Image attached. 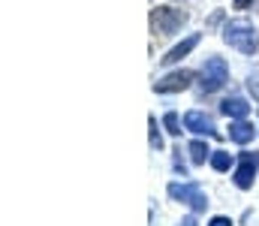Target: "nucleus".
Masks as SVG:
<instances>
[{"label":"nucleus","instance_id":"obj_1","mask_svg":"<svg viewBox=\"0 0 259 226\" xmlns=\"http://www.w3.org/2000/svg\"><path fill=\"white\" fill-rule=\"evenodd\" d=\"M223 42L247 58H253L259 52V30L253 27V21L247 18H232L223 24Z\"/></svg>","mask_w":259,"mask_h":226},{"label":"nucleus","instance_id":"obj_8","mask_svg":"<svg viewBox=\"0 0 259 226\" xmlns=\"http://www.w3.org/2000/svg\"><path fill=\"white\" fill-rule=\"evenodd\" d=\"M199 39H202V33H190V36H187L184 42H178L175 49H169V52H166V55L160 58V64H163V67H172V64L184 61V58H187V55L193 52L196 46H199Z\"/></svg>","mask_w":259,"mask_h":226},{"label":"nucleus","instance_id":"obj_12","mask_svg":"<svg viewBox=\"0 0 259 226\" xmlns=\"http://www.w3.org/2000/svg\"><path fill=\"white\" fill-rule=\"evenodd\" d=\"M208 163H211L214 172H229V169H235V157H232L229 151H214Z\"/></svg>","mask_w":259,"mask_h":226},{"label":"nucleus","instance_id":"obj_18","mask_svg":"<svg viewBox=\"0 0 259 226\" xmlns=\"http://www.w3.org/2000/svg\"><path fill=\"white\" fill-rule=\"evenodd\" d=\"M181 226H193V217H187V220H184Z\"/></svg>","mask_w":259,"mask_h":226},{"label":"nucleus","instance_id":"obj_4","mask_svg":"<svg viewBox=\"0 0 259 226\" xmlns=\"http://www.w3.org/2000/svg\"><path fill=\"white\" fill-rule=\"evenodd\" d=\"M169 196H172V199H178V202H184V205H190L193 211H205V208H208V196H205V190H202V184H199V181L169 184Z\"/></svg>","mask_w":259,"mask_h":226},{"label":"nucleus","instance_id":"obj_17","mask_svg":"<svg viewBox=\"0 0 259 226\" xmlns=\"http://www.w3.org/2000/svg\"><path fill=\"white\" fill-rule=\"evenodd\" d=\"M250 6V0H235V9H247Z\"/></svg>","mask_w":259,"mask_h":226},{"label":"nucleus","instance_id":"obj_2","mask_svg":"<svg viewBox=\"0 0 259 226\" xmlns=\"http://www.w3.org/2000/svg\"><path fill=\"white\" fill-rule=\"evenodd\" d=\"M187 12L184 9H175V6H157L151 12V24H154V33L160 36H175L184 24H187Z\"/></svg>","mask_w":259,"mask_h":226},{"label":"nucleus","instance_id":"obj_3","mask_svg":"<svg viewBox=\"0 0 259 226\" xmlns=\"http://www.w3.org/2000/svg\"><path fill=\"white\" fill-rule=\"evenodd\" d=\"M202 81H199V87L205 91V94H214V91H220L226 81H229V64L223 61V58H217V55H211V58H205V64H202Z\"/></svg>","mask_w":259,"mask_h":226},{"label":"nucleus","instance_id":"obj_9","mask_svg":"<svg viewBox=\"0 0 259 226\" xmlns=\"http://www.w3.org/2000/svg\"><path fill=\"white\" fill-rule=\"evenodd\" d=\"M220 112H223L226 118H232V121H241V118L250 115V103H247L244 97H226V100L220 103Z\"/></svg>","mask_w":259,"mask_h":226},{"label":"nucleus","instance_id":"obj_6","mask_svg":"<svg viewBox=\"0 0 259 226\" xmlns=\"http://www.w3.org/2000/svg\"><path fill=\"white\" fill-rule=\"evenodd\" d=\"M193 84V73L190 70H175V73L163 75L154 81V91L157 94H178V91H187Z\"/></svg>","mask_w":259,"mask_h":226},{"label":"nucleus","instance_id":"obj_11","mask_svg":"<svg viewBox=\"0 0 259 226\" xmlns=\"http://www.w3.org/2000/svg\"><path fill=\"white\" fill-rule=\"evenodd\" d=\"M187 151H190V163H193V166H205V163L211 160V154H214V151L208 148V142H205V139H193Z\"/></svg>","mask_w":259,"mask_h":226},{"label":"nucleus","instance_id":"obj_13","mask_svg":"<svg viewBox=\"0 0 259 226\" xmlns=\"http://www.w3.org/2000/svg\"><path fill=\"white\" fill-rule=\"evenodd\" d=\"M163 127H166L169 136H181V133H184V130H181V118H178V112H166V115H163Z\"/></svg>","mask_w":259,"mask_h":226},{"label":"nucleus","instance_id":"obj_5","mask_svg":"<svg viewBox=\"0 0 259 226\" xmlns=\"http://www.w3.org/2000/svg\"><path fill=\"white\" fill-rule=\"evenodd\" d=\"M256 163L259 160L250 151L241 154V160H238V166H235V172H232V184H235L238 190H250V187H253V181H256Z\"/></svg>","mask_w":259,"mask_h":226},{"label":"nucleus","instance_id":"obj_15","mask_svg":"<svg viewBox=\"0 0 259 226\" xmlns=\"http://www.w3.org/2000/svg\"><path fill=\"white\" fill-rule=\"evenodd\" d=\"M208 226H232V220H229L226 214H217V217H211V220H208Z\"/></svg>","mask_w":259,"mask_h":226},{"label":"nucleus","instance_id":"obj_10","mask_svg":"<svg viewBox=\"0 0 259 226\" xmlns=\"http://www.w3.org/2000/svg\"><path fill=\"white\" fill-rule=\"evenodd\" d=\"M259 130L247 121V118H241V121H232L229 124V139L235 142V145H247V142H253V136H256Z\"/></svg>","mask_w":259,"mask_h":226},{"label":"nucleus","instance_id":"obj_14","mask_svg":"<svg viewBox=\"0 0 259 226\" xmlns=\"http://www.w3.org/2000/svg\"><path fill=\"white\" fill-rule=\"evenodd\" d=\"M148 127H151V148H154V151H163V136H160V124H157V118H154V115L148 118Z\"/></svg>","mask_w":259,"mask_h":226},{"label":"nucleus","instance_id":"obj_16","mask_svg":"<svg viewBox=\"0 0 259 226\" xmlns=\"http://www.w3.org/2000/svg\"><path fill=\"white\" fill-rule=\"evenodd\" d=\"M247 87H250V91L259 97V78H256V75H250V78H247Z\"/></svg>","mask_w":259,"mask_h":226},{"label":"nucleus","instance_id":"obj_7","mask_svg":"<svg viewBox=\"0 0 259 226\" xmlns=\"http://www.w3.org/2000/svg\"><path fill=\"white\" fill-rule=\"evenodd\" d=\"M184 130H190L193 136H217L211 115H205V112H199V109L184 112Z\"/></svg>","mask_w":259,"mask_h":226}]
</instances>
